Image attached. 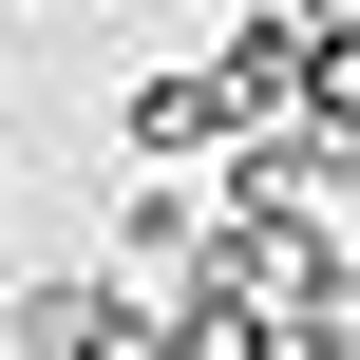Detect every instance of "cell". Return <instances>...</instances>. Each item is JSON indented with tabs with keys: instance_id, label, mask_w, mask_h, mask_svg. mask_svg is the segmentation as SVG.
Listing matches in <instances>:
<instances>
[{
	"instance_id": "obj_1",
	"label": "cell",
	"mask_w": 360,
	"mask_h": 360,
	"mask_svg": "<svg viewBox=\"0 0 360 360\" xmlns=\"http://www.w3.org/2000/svg\"><path fill=\"white\" fill-rule=\"evenodd\" d=\"M19 342H38V360H152L171 323H152L114 266H57V285H19Z\"/></svg>"
},
{
	"instance_id": "obj_2",
	"label": "cell",
	"mask_w": 360,
	"mask_h": 360,
	"mask_svg": "<svg viewBox=\"0 0 360 360\" xmlns=\"http://www.w3.org/2000/svg\"><path fill=\"white\" fill-rule=\"evenodd\" d=\"M152 171H190V152H228V114H209V76H133V114H114Z\"/></svg>"
},
{
	"instance_id": "obj_3",
	"label": "cell",
	"mask_w": 360,
	"mask_h": 360,
	"mask_svg": "<svg viewBox=\"0 0 360 360\" xmlns=\"http://www.w3.org/2000/svg\"><path fill=\"white\" fill-rule=\"evenodd\" d=\"M152 360H171V342H152Z\"/></svg>"
}]
</instances>
